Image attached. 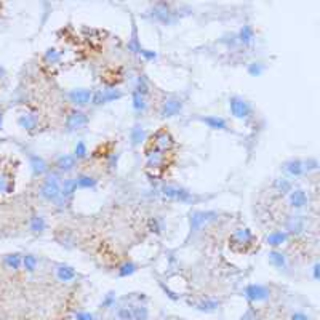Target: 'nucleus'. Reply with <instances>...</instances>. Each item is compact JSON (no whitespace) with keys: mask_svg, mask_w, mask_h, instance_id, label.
I'll return each instance as SVG.
<instances>
[{"mask_svg":"<svg viewBox=\"0 0 320 320\" xmlns=\"http://www.w3.org/2000/svg\"><path fill=\"white\" fill-rule=\"evenodd\" d=\"M39 197L43 198L48 203H56L61 197V174L58 171H48L43 176L40 189H39Z\"/></svg>","mask_w":320,"mask_h":320,"instance_id":"nucleus-1","label":"nucleus"},{"mask_svg":"<svg viewBox=\"0 0 320 320\" xmlns=\"http://www.w3.org/2000/svg\"><path fill=\"white\" fill-rule=\"evenodd\" d=\"M144 160H146V171L151 176H160L162 171L168 165V154L157 151L151 146L144 149Z\"/></svg>","mask_w":320,"mask_h":320,"instance_id":"nucleus-2","label":"nucleus"},{"mask_svg":"<svg viewBox=\"0 0 320 320\" xmlns=\"http://www.w3.org/2000/svg\"><path fill=\"white\" fill-rule=\"evenodd\" d=\"M255 244H256V237L248 227H237L229 237L230 250L237 253H247Z\"/></svg>","mask_w":320,"mask_h":320,"instance_id":"nucleus-3","label":"nucleus"},{"mask_svg":"<svg viewBox=\"0 0 320 320\" xmlns=\"http://www.w3.org/2000/svg\"><path fill=\"white\" fill-rule=\"evenodd\" d=\"M156 192L157 195L165 198V200H173L180 203H192L195 200L194 194L189 189H186L183 186H176V184H163Z\"/></svg>","mask_w":320,"mask_h":320,"instance_id":"nucleus-4","label":"nucleus"},{"mask_svg":"<svg viewBox=\"0 0 320 320\" xmlns=\"http://www.w3.org/2000/svg\"><path fill=\"white\" fill-rule=\"evenodd\" d=\"M148 146L157 149V151H162L165 154H168V152H171L174 149L176 141H174L173 135L170 133V130L162 127V128H159L157 131H154V133L151 135Z\"/></svg>","mask_w":320,"mask_h":320,"instance_id":"nucleus-5","label":"nucleus"},{"mask_svg":"<svg viewBox=\"0 0 320 320\" xmlns=\"http://www.w3.org/2000/svg\"><path fill=\"white\" fill-rule=\"evenodd\" d=\"M149 16L157 21V23H162L165 26H170L173 23H176V19H178V15H176V12L173 10V7L167 2H157L154 4L151 8H149Z\"/></svg>","mask_w":320,"mask_h":320,"instance_id":"nucleus-6","label":"nucleus"},{"mask_svg":"<svg viewBox=\"0 0 320 320\" xmlns=\"http://www.w3.org/2000/svg\"><path fill=\"white\" fill-rule=\"evenodd\" d=\"M229 109H230V114H232L236 119L244 120V122H248V120H251L253 115H255L253 106L245 98H242L239 95H234L229 98Z\"/></svg>","mask_w":320,"mask_h":320,"instance_id":"nucleus-7","label":"nucleus"},{"mask_svg":"<svg viewBox=\"0 0 320 320\" xmlns=\"http://www.w3.org/2000/svg\"><path fill=\"white\" fill-rule=\"evenodd\" d=\"M244 296L247 298V300L253 304L256 303H264L271 300L272 296V292L268 285H263V283H250L245 286L244 290Z\"/></svg>","mask_w":320,"mask_h":320,"instance_id":"nucleus-8","label":"nucleus"},{"mask_svg":"<svg viewBox=\"0 0 320 320\" xmlns=\"http://www.w3.org/2000/svg\"><path fill=\"white\" fill-rule=\"evenodd\" d=\"M215 219H218V213L216 212H212V210H207V212L200 210V212L191 213V216H189L191 232H198V230H200L203 226H207L208 223L215 221Z\"/></svg>","mask_w":320,"mask_h":320,"instance_id":"nucleus-9","label":"nucleus"},{"mask_svg":"<svg viewBox=\"0 0 320 320\" xmlns=\"http://www.w3.org/2000/svg\"><path fill=\"white\" fill-rule=\"evenodd\" d=\"M86 125H88V115L83 111H80V109L74 107L68 112V115H66V130H68L69 133L79 131L85 128Z\"/></svg>","mask_w":320,"mask_h":320,"instance_id":"nucleus-10","label":"nucleus"},{"mask_svg":"<svg viewBox=\"0 0 320 320\" xmlns=\"http://www.w3.org/2000/svg\"><path fill=\"white\" fill-rule=\"evenodd\" d=\"M183 111V99L180 96L170 95L162 101L160 104V117L163 119H170L178 115Z\"/></svg>","mask_w":320,"mask_h":320,"instance_id":"nucleus-11","label":"nucleus"},{"mask_svg":"<svg viewBox=\"0 0 320 320\" xmlns=\"http://www.w3.org/2000/svg\"><path fill=\"white\" fill-rule=\"evenodd\" d=\"M92 95L93 90H90V88H74V90L68 92V99L74 106H77V109H80L90 104Z\"/></svg>","mask_w":320,"mask_h":320,"instance_id":"nucleus-12","label":"nucleus"},{"mask_svg":"<svg viewBox=\"0 0 320 320\" xmlns=\"http://www.w3.org/2000/svg\"><path fill=\"white\" fill-rule=\"evenodd\" d=\"M15 189V176L7 165L0 160V194H10Z\"/></svg>","mask_w":320,"mask_h":320,"instance_id":"nucleus-13","label":"nucleus"},{"mask_svg":"<svg viewBox=\"0 0 320 320\" xmlns=\"http://www.w3.org/2000/svg\"><path fill=\"white\" fill-rule=\"evenodd\" d=\"M304 229H306V223H304V219L303 216H288L285 219V223H283V230L286 234H288L290 237L295 236H301L304 232Z\"/></svg>","mask_w":320,"mask_h":320,"instance_id":"nucleus-14","label":"nucleus"},{"mask_svg":"<svg viewBox=\"0 0 320 320\" xmlns=\"http://www.w3.org/2000/svg\"><path fill=\"white\" fill-rule=\"evenodd\" d=\"M282 171L285 173V178H300L303 176L304 171V165L301 159H290L282 163Z\"/></svg>","mask_w":320,"mask_h":320,"instance_id":"nucleus-15","label":"nucleus"},{"mask_svg":"<svg viewBox=\"0 0 320 320\" xmlns=\"http://www.w3.org/2000/svg\"><path fill=\"white\" fill-rule=\"evenodd\" d=\"M198 122H202L212 130H219V131H232L229 122L226 119L219 117V115H205V117H197Z\"/></svg>","mask_w":320,"mask_h":320,"instance_id":"nucleus-16","label":"nucleus"},{"mask_svg":"<svg viewBox=\"0 0 320 320\" xmlns=\"http://www.w3.org/2000/svg\"><path fill=\"white\" fill-rule=\"evenodd\" d=\"M288 203H290V207L293 210H303V208H306L307 203H309V197H307L306 191L304 189H300V187H296V189L293 187V189L290 191V194H288Z\"/></svg>","mask_w":320,"mask_h":320,"instance_id":"nucleus-17","label":"nucleus"},{"mask_svg":"<svg viewBox=\"0 0 320 320\" xmlns=\"http://www.w3.org/2000/svg\"><path fill=\"white\" fill-rule=\"evenodd\" d=\"M288 239H290V236L286 234L283 229H277L266 236V244L269 247H272V250H279L282 245H285L286 242H288Z\"/></svg>","mask_w":320,"mask_h":320,"instance_id":"nucleus-18","label":"nucleus"},{"mask_svg":"<svg viewBox=\"0 0 320 320\" xmlns=\"http://www.w3.org/2000/svg\"><path fill=\"white\" fill-rule=\"evenodd\" d=\"M77 167V160L74 159L72 154H64V156H60L54 162V170H56L60 174L63 173H69Z\"/></svg>","mask_w":320,"mask_h":320,"instance_id":"nucleus-19","label":"nucleus"},{"mask_svg":"<svg viewBox=\"0 0 320 320\" xmlns=\"http://www.w3.org/2000/svg\"><path fill=\"white\" fill-rule=\"evenodd\" d=\"M236 36H237V42L240 47H251L253 42H255V37H256L255 29H253L251 24H244Z\"/></svg>","mask_w":320,"mask_h":320,"instance_id":"nucleus-20","label":"nucleus"},{"mask_svg":"<svg viewBox=\"0 0 320 320\" xmlns=\"http://www.w3.org/2000/svg\"><path fill=\"white\" fill-rule=\"evenodd\" d=\"M269 263L271 266H274L277 271H286V268H288V261H286V256L283 255V253L280 250H271L269 251Z\"/></svg>","mask_w":320,"mask_h":320,"instance_id":"nucleus-21","label":"nucleus"},{"mask_svg":"<svg viewBox=\"0 0 320 320\" xmlns=\"http://www.w3.org/2000/svg\"><path fill=\"white\" fill-rule=\"evenodd\" d=\"M31 168L34 176H45L50 171V165L40 156H31Z\"/></svg>","mask_w":320,"mask_h":320,"instance_id":"nucleus-22","label":"nucleus"},{"mask_svg":"<svg viewBox=\"0 0 320 320\" xmlns=\"http://www.w3.org/2000/svg\"><path fill=\"white\" fill-rule=\"evenodd\" d=\"M75 184H77V189H96L98 178H95V176L88 174V173H80V174H77Z\"/></svg>","mask_w":320,"mask_h":320,"instance_id":"nucleus-23","label":"nucleus"},{"mask_svg":"<svg viewBox=\"0 0 320 320\" xmlns=\"http://www.w3.org/2000/svg\"><path fill=\"white\" fill-rule=\"evenodd\" d=\"M272 189L277 192L279 195H288L290 191L293 189V183L288 178H277L272 183Z\"/></svg>","mask_w":320,"mask_h":320,"instance_id":"nucleus-24","label":"nucleus"},{"mask_svg":"<svg viewBox=\"0 0 320 320\" xmlns=\"http://www.w3.org/2000/svg\"><path fill=\"white\" fill-rule=\"evenodd\" d=\"M101 93H103L104 104L112 103V101H117V99H120V98L124 96L122 90H119V88L114 86V85H107V86L101 88Z\"/></svg>","mask_w":320,"mask_h":320,"instance_id":"nucleus-25","label":"nucleus"},{"mask_svg":"<svg viewBox=\"0 0 320 320\" xmlns=\"http://www.w3.org/2000/svg\"><path fill=\"white\" fill-rule=\"evenodd\" d=\"M131 101H133V111L136 114H144L146 112V109H148V98L146 96H142L139 95L138 92H131Z\"/></svg>","mask_w":320,"mask_h":320,"instance_id":"nucleus-26","label":"nucleus"},{"mask_svg":"<svg viewBox=\"0 0 320 320\" xmlns=\"http://www.w3.org/2000/svg\"><path fill=\"white\" fill-rule=\"evenodd\" d=\"M56 277L61 282H71L77 277V272L74 271V268L68 266V264H60L56 268Z\"/></svg>","mask_w":320,"mask_h":320,"instance_id":"nucleus-27","label":"nucleus"},{"mask_svg":"<svg viewBox=\"0 0 320 320\" xmlns=\"http://www.w3.org/2000/svg\"><path fill=\"white\" fill-rule=\"evenodd\" d=\"M18 124L21 128H24V130H34L39 124V117L36 114H23V115H19L18 119Z\"/></svg>","mask_w":320,"mask_h":320,"instance_id":"nucleus-28","label":"nucleus"},{"mask_svg":"<svg viewBox=\"0 0 320 320\" xmlns=\"http://www.w3.org/2000/svg\"><path fill=\"white\" fill-rule=\"evenodd\" d=\"M63 60V53L56 48H48L43 54V63L48 66H56L58 63H61Z\"/></svg>","mask_w":320,"mask_h":320,"instance_id":"nucleus-29","label":"nucleus"},{"mask_svg":"<svg viewBox=\"0 0 320 320\" xmlns=\"http://www.w3.org/2000/svg\"><path fill=\"white\" fill-rule=\"evenodd\" d=\"M219 303L218 300H212V298H207V300H202V301H198L195 304V309H198V311H202V312H215L216 309L219 307Z\"/></svg>","mask_w":320,"mask_h":320,"instance_id":"nucleus-30","label":"nucleus"},{"mask_svg":"<svg viewBox=\"0 0 320 320\" xmlns=\"http://www.w3.org/2000/svg\"><path fill=\"white\" fill-rule=\"evenodd\" d=\"M146 130L142 128L141 125H135L133 128H131V133H130V138H131V144L133 146H139L141 142H144L146 139Z\"/></svg>","mask_w":320,"mask_h":320,"instance_id":"nucleus-31","label":"nucleus"},{"mask_svg":"<svg viewBox=\"0 0 320 320\" xmlns=\"http://www.w3.org/2000/svg\"><path fill=\"white\" fill-rule=\"evenodd\" d=\"M29 227L34 234H42L47 227L45 219H43L42 216H39V215H32L31 219H29Z\"/></svg>","mask_w":320,"mask_h":320,"instance_id":"nucleus-32","label":"nucleus"},{"mask_svg":"<svg viewBox=\"0 0 320 320\" xmlns=\"http://www.w3.org/2000/svg\"><path fill=\"white\" fill-rule=\"evenodd\" d=\"M5 264L8 269H13L18 271L21 266H23V255H19V253H13V255H7L5 256Z\"/></svg>","mask_w":320,"mask_h":320,"instance_id":"nucleus-33","label":"nucleus"},{"mask_svg":"<svg viewBox=\"0 0 320 320\" xmlns=\"http://www.w3.org/2000/svg\"><path fill=\"white\" fill-rule=\"evenodd\" d=\"M135 92H138L139 95L146 96V98H148V95L151 93V85H149V82H148V79H146L144 75H138V77H136Z\"/></svg>","mask_w":320,"mask_h":320,"instance_id":"nucleus-34","label":"nucleus"},{"mask_svg":"<svg viewBox=\"0 0 320 320\" xmlns=\"http://www.w3.org/2000/svg\"><path fill=\"white\" fill-rule=\"evenodd\" d=\"M138 271V266L133 261H125L122 266L117 269L119 277H130V275H133Z\"/></svg>","mask_w":320,"mask_h":320,"instance_id":"nucleus-35","label":"nucleus"},{"mask_svg":"<svg viewBox=\"0 0 320 320\" xmlns=\"http://www.w3.org/2000/svg\"><path fill=\"white\" fill-rule=\"evenodd\" d=\"M131 314H133V320H149V311L144 304L131 306Z\"/></svg>","mask_w":320,"mask_h":320,"instance_id":"nucleus-36","label":"nucleus"},{"mask_svg":"<svg viewBox=\"0 0 320 320\" xmlns=\"http://www.w3.org/2000/svg\"><path fill=\"white\" fill-rule=\"evenodd\" d=\"M165 224H163V219L160 216H152L149 218V221H148V229L151 230V232L154 234H160L162 230H163Z\"/></svg>","mask_w":320,"mask_h":320,"instance_id":"nucleus-37","label":"nucleus"},{"mask_svg":"<svg viewBox=\"0 0 320 320\" xmlns=\"http://www.w3.org/2000/svg\"><path fill=\"white\" fill-rule=\"evenodd\" d=\"M72 156H74V159L79 162V160H85L86 157H88V148H86V144L83 141H79L75 144V148H74V152H72Z\"/></svg>","mask_w":320,"mask_h":320,"instance_id":"nucleus-38","label":"nucleus"},{"mask_svg":"<svg viewBox=\"0 0 320 320\" xmlns=\"http://www.w3.org/2000/svg\"><path fill=\"white\" fill-rule=\"evenodd\" d=\"M219 42L224 43L227 48H236V47H239L237 36L234 34V32H227V34H224L221 39H219Z\"/></svg>","mask_w":320,"mask_h":320,"instance_id":"nucleus-39","label":"nucleus"},{"mask_svg":"<svg viewBox=\"0 0 320 320\" xmlns=\"http://www.w3.org/2000/svg\"><path fill=\"white\" fill-rule=\"evenodd\" d=\"M23 268L27 272H34L37 268V258L34 255H23Z\"/></svg>","mask_w":320,"mask_h":320,"instance_id":"nucleus-40","label":"nucleus"},{"mask_svg":"<svg viewBox=\"0 0 320 320\" xmlns=\"http://www.w3.org/2000/svg\"><path fill=\"white\" fill-rule=\"evenodd\" d=\"M119 320H133V314H131V306H120L115 312Z\"/></svg>","mask_w":320,"mask_h":320,"instance_id":"nucleus-41","label":"nucleus"},{"mask_svg":"<svg viewBox=\"0 0 320 320\" xmlns=\"http://www.w3.org/2000/svg\"><path fill=\"white\" fill-rule=\"evenodd\" d=\"M263 71H264V64H263V63H259V61H253V63L248 66V74H250V75H253V77H258V75H261V74H263Z\"/></svg>","mask_w":320,"mask_h":320,"instance_id":"nucleus-42","label":"nucleus"},{"mask_svg":"<svg viewBox=\"0 0 320 320\" xmlns=\"http://www.w3.org/2000/svg\"><path fill=\"white\" fill-rule=\"evenodd\" d=\"M303 165H304V171L309 173V171H315L318 168V162L315 159H307V160H303Z\"/></svg>","mask_w":320,"mask_h":320,"instance_id":"nucleus-43","label":"nucleus"},{"mask_svg":"<svg viewBox=\"0 0 320 320\" xmlns=\"http://www.w3.org/2000/svg\"><path fill=\"white\" fill-rule=\"evenodd\" d=\"M117 162H119V154H117V152H112L111 156H109V157L106 159L107 168H109V170H115V168H117Z\"/></svg>","mask_w":320,"mask_h":320,"instance_id":"nucleus-44","label":"nucleus"},{"mask_svg":"<svg viewBox=\"0 0 320 320\" xmlns=\"http://www.w3.org/2000/svg\"><path fill=\"white\" fill-rule=\"evenodd\" d=\"M115 295L114 293H109V295H106V298H104V301H103V307L104 309H111V307H114V304H115Z\"/></svg>","mask_w":320,"mask_h":320,"instance_id":"nucleus-45","label":"nucleus"},{"mask_svg":"<svg viewBox=\"0 0 320 320\" xmlns=\"http://www.w3.org/2000/svg\"><path fill=\"white\" fill-rule=\"evenodd\" d=\"M288 320H309V315L304 314V312H301V311H295V312L290 315Z\"/></svg>","mask_w":320,"mask_h":320,"instance_id":"nucleus-46","label":"nucleus"},{"mask_svg":"<svg viewBox=\"0 0 320 320\" xmlns=\"http://www.w3.org/2000/svg\"><path fill=\"white\" fill-rule=\"evenodd\" d=\"M77 320H95V317H93V314H90V312H77Z\"/></svg>","mask_w":320,"mask_h":320,"instance_id":"nucleus-47","label":"nucleus"},{"mask_svg":"<svg viewBox=\"0 0 320 320\" xmlns=\"http://www.w3.org/2000/svg\"><path fill=\"white\" fill-rule=\"evenodd\" d=\"M312 275H314V280H318V263L314 264V268H312Z\"/></svg>","mask_w":320,"mask_h":320,"instance_id":"nucleus-48","label":"nucleus"},{"mask_svg":"<svg viewBox=\"0 0 320 320\" xmlns=\"http://www.w3.org/2000/svg\"><path fill=\"white\" fill-rule=\"evenodd\" d=\"M4 77H5V69L2 68V66H0V80H2Z\"/></svg>","mask_w":320,"mask_h":320,"instance_id":"nucleus-49","label":"nucleus"},{"mask_svg":"<svg viewBox=\"0 0 320 320\" xmlns=\"http://www.w3.org/2000/svg\"><path fill=\"white\" fill-rule=\"evenodd\" d=\"M2 122H4V112H0V128H2Z\"/></svg>","mask_w":320,"mask_h":320,"instance_id":"nucleus-50","label":"nucleus"}]
</instances>
